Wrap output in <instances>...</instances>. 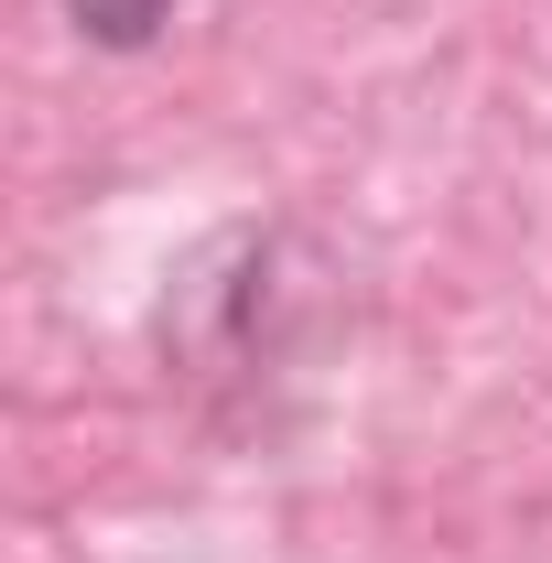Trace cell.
Instances as JSON below:
<instances>
[{
    "label": "cell",
    "instance_id": "cell-1",
    "mask_svg": "<svg viewBox=\"0 0 552 563\" xmlns=\"http://www.w3.org/2000/svg\"><path fill=\"white\" fill-rule=\"evenodd\" d=\"M336 314H346L336 261L292 217H228L163 272L152 336H163V368L185 379V401L207 422L272 433L292 412V390L314 379Z\"/></svg>",
    "mask_w": 552,
    "mask_h": 563
},
{
    "label": "cell",
    "instance_id": "cell-2",
    "mask_svg": "<svg viewBox=\"0 0 552 563\" xmlns=\"http://www.w3.org/2000/svg\"><path fill=\"white\" fill-rule=\"evenodd\" d=\"M174 11H185V0H66L76 44H98V55H141V44H163Z\"/></svg>",
    "mask_w": 552,
    "mask_h": 563
}]
</instances>
